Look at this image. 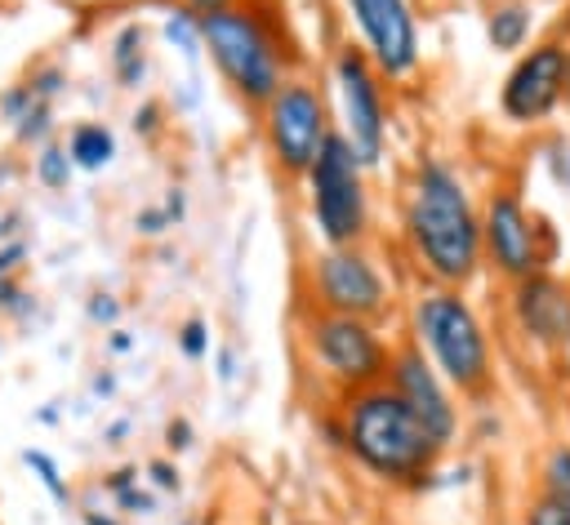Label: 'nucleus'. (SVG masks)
<instances>
[{"mask_svg": "<svg viewBox=\"0 0 570 525\" xmlns=\"http://www.w3.org/2000/svg\"><path fill=\"white\" fill-rule=\"evenodd\" d=\"M352 27H356V49L370 58V67L383 80H405L414 76L423 49H419V18L410 0H343Z\"/></svg>", "mask_w": 570, "mask_h": 525, "instance_id": "10", "label": "nucleus"}, {"mask_svg": "<svg viewBox=\"0 0 570 525\" xmlns=\"http://www.w3.org/2000/svg\"><path fill=\"white\" fill-rule=\"evenodd\" d=\"M196 27H200V49L209 53V62L218 67V76L240 102L263 107L281 89L285 44L276 36V22L263 9L236 0L209 13H196Z\"/></svg>", "mask_w": 570, "mask_h": 525, "instance_id": "3", "label": "nucleus"}, {"mask_svg": "<svg viewBox=\"0 0 570 525\" xmlns=\"http://www.w3.org/2000/svg\"><path fill=\"white\" fill-rule=\"evenodd\" d=\"M543 498L570 516V445H552L543 458Z\"/></svg>", "mask_w": 570, "mask_h": 525, "instance_id": "19", "label": "nucleus"}, {"mask_svg": "<svg viewBox=\"0 0 570 525\" xmlns=\"http://www.w3.org/2000/svg\"><path fill=\"white\" fill-rule=\"evenodd\" d=\"M89 316H94V320H116V303H94Z\"/></svg>", "mask_w": 570, "mask_h": 525, "instance_id": "26", "label": "nucleus"}, {"mask_svg": "<svg viewBox=\"0 0 570 525\" xmlns=\"http://www.w3.org/2000/svg\"><path fill=\"white\" fill-rule=\"evenodd\" d=\"M548 231L534 222V214L521 205L517 191H494L481 214V258H490L494 271L508 280L534 276L548 262V249L539 245Z\"/></svg>", "mask_w": 570, "mask_h": 525, "instance_id": "12", "label": "nucleus"}, {"mask_svg": "<svg viewBox=\"0 0 570 525\" xmlns=\"http://www.w3.org/2000/svg\"><path fill=\"white\" fill-rule=\"evenodd\" d=\"M566 76H570V49L561 40L530 44L512 62V71H508V80L499 89L503 116L512 125H539V120H548L566 102Z\"/></svg>", "mask_w": 570, "mask_h": 525, "instance_id": "11", "label": "nucleus"}, {"mask_svg": "<svg viewBox=\"0 0 570 525\" xmlns=\"http://www.w3.org/2000/svg\"><path fill=\"white\" fill-rule=\"evenodd\" d=\"M22 254H27V245H22V240H9V245L0 249V276H9V271L18 267V258H22Z\"/></svg>", "mask_w": 570, "mask_h": 525, "instance_id": "24", "label": "nucleus"}, {"mask_svg": "<svg viewBox=\"0 0 570 525\" xmlns=\"http://www.w3.org/2000/svg\"><path fill=\"white\" fill-rule=\"evenodd\" d=\"M410 325H414V347L432 360V369L445 378V387H459L468 396L485 392L494 378V356H490V338L481 316L472 311V303L450 289V285H432L414 294L410 307Z\"/></svg>", "mask_w": 570, "mask_h": 525, "instance_id": "4", "label": "nucleus"}, {"mask_svg": "<svg viewBox=\"0 0 570 525\" xmlns=\"http://www.w3.org/2000/svg\"><path fill=\"white\" fill-rule=\"evenodd\" d=\"M298 334H303V351H307L312 369L325 383H334L338 392H356V387H370V383H383L387 378L392 347L383 343V334H379L374 320L312 307L303 316Z\"/></svg>", "mask_w": 570, "mask_h": 525, "instance_id": "5", "label": "nucleus"}, {"mask_svg": "<svg viewBox=\"0 0 570 525\" xmlns=\"http://www.w3.org/2000/svg\"><path fill=\"white\" fill-rule=\"evenodd\" d=\"M330 85L338 102L334 133L352 147V156L374 169L387 151V98H383V76L370 67V58L347 40L334 49L330 62Z\"/></svg>", "mask_w": 570, "mask_h": 525, "instance_id": "7", "label": "nucleus"}, {"mask_svg": "<svg viewBox=\"0 0 570 525\" xmlns=\"http://www.w3.org/2000/svg\"><path fill=\"white\" fill-rule=\"evenodd\" d=\"M566 98H570V76H566Z\"/></svg>", "mask_w": 570, "mask_h": 525, "instance_id": "27", "label": "nucleus"}, {"mask_svg": "<svg viewBox=\"0 0 570 525\" xmlns=\"http://www.w3.org/2000/svg\"><path fill=\"white\" fill-rule=\"evenodd\" d=\"M307 285H312V307H321V311L379 320L392 307V285H387L383 267L361 245L316 249L307 262Z\"/></svg>", "mask_w": 570, "mask_h": 525, "instance_id": "9", "label": "nucleus"}, {"mask_svg": "<svg viewBox=\"0 0 570 525\" xmlns=\"http://www.w3.org/2000/svg\"><path fill=\"white\" fill-rule=\"evenodd\" d=\"M62 151H67L71 169H80V174H102V169L116 160V133H111V125H102V120H76V125L67 129V138H62Z\"/></svg>", "mask_w": 570, "mask_h": 525, "instance_id": "15", "label": "nucleus"}, {"mask_svg": "<svg viewBox=\"0 0 570 525\" xmlns=\"http://www.w3.org/2000/svg\"><path fill=\"white\" fill-rule=\"evenodd\" d=\"M530 27H534V9L525 0H499L485 13V40L490 49H503V53H517L530 40Z\"/></svg>", "mask_w": 570, "mask_h": 525, "instance_id": "16", "label": "nucleus"}, {"mask_svg": "<svg viewBox=\"0 0 570 525\" xmlns=\"http://www.w3.org/2000/svg\"><path fill=\"white\" fill-rule=\"evenodd\" d=\"M303 182H307L312 231L321 236V245H361L370 231L365 165L352 156V147L338 133H330V142L321 147Z\"/></svg>", "mask_w": 570, "mask_h": 525, "instance_id": "6", "label": "nucleus"}, {"mask_svg": "<svg viewBox=\"0 0 570 525\" xmlns=\"http://www.w3.org/2000/svg\"><path fill=\"white\" fill-rule=\"evenodd\" d=\"M71 174H76V169H71L62 142H45V147H36V182H40V187L62 191V187L71 182Z\"/></svg>", "mask_w": 570, "mask_h": 525, "instance_id": "21", "label": "nucleus"}, {"mask_svg": "<svg viewBox=\"0 0 570 525\" xmlns=\"http://www.w3.org/2000/svg\"><path fill=\"white\" fill-rule=\"evenodd\" d=\"M405 240L414 262L436 285H468L481 267V214L454 165L428 156L410 174L405 191Z\"/></svg>", "mask_w": 570, "mask_h": 525, "instance_id": "1", "label": "nucleus"}, {"mask_svg": "<svg viewBox=\"0 0 570 525\" xmlns=\"http://www.w3.org/2000/svg\"><path fill=\"white\" fill-rule=\"evenodd\" d=\"M525 525H570V516L561 507H552L548 498H539L530 512H525Z\"/></svg>", "mask_w": 570, "mask_h": 525, "instance_id": "23", "label": "nucleus"}, {"mask_svg": "<svg viewBox=\"0 0 570 525\" xmlns=\"http://www.w3.org/2000/svg\"><path fill=\"white\" fill-rule=\"evenodd\" d=\"M383 383H387V387L410 405V414L428 427V436H432L441 449H450V445H454L459 409H454V400H450L445 378L432 369V360H428L414 343L392 347V356H387V378H383Z\"/></svg>", "mask_w": 570, "mask_h": 525, "instance_id": "13", "label": "nucleus"}, {"mask_svg": "<svg viewBox=\"0 0 570 525\" xmlns=\"http://www.w3.org/2000/svg\"><path fill=\"white\" fill-rule=\"evenodd\" d=\"M223 4H236V0H187L191 13H209V9H223Z\"/></svg>", "mask_w": 570, "mask_h": 525, "instance_id": "25", "label": "nucleus"}, {"mask_svg": "<svg viewBox=\"0 0 570 525\" xmlns=\"http://www.w3.org/2000/svg\"><path fill=\"white\" fill-rule=\"evenodd\" d=\"M512 316L530 343H543V347L570 343V285H561L548 271L521 276L512 289Z\"/></svg>", "mask_w": 570, "mask_h": 525, "instance_id": "14", "label": "nucleus"}, {"mask_svg": "<svg viewBox=\"0 0 570 525\" xmlns=\"http://www.w3.org/2000/svg\"><path fill=\"white\" fill-rule=\"evenodd\" d=\"M178 347H183L187 360H200V356L209 351V325H205V320H187V325L178 329Z\"/></svg>", "mask_w": 570, "mask_h": 525, "instance_id": "22", "label": "nucleus"}, {"mask_svg": "<svg viewBox=\"0 0 570 525\" xmlns=\"http://www.w3.org/2000/svg\"><path fill=\"white\" fill-rule=\"evenodd\" d=\"M142 44H147V36H142L138 22H125L116 31V40H111V71H116V80L125 89H138L142 76H147V49Z\"/></svg>", "mask_w": 570, "mask_h": 525, "instance_id": "17", "label": "nucleus"}, {"mask_svg": "<svg viewBox=\"0 0 570 525\" xmlns=\"http://www.w3.org/2000/svg\"><path fill=\"white\" fill-rule=\"evenodd\" d=\"M160 31H165V40H169L187 62L200 58V27H196V13H191L187 4H183V9H169Z\"/></svg>", "mask_w": 570, "mask_h": 525, "instance_id": "20", "label": "nucleus"}, {"mask_svg": "<svg viewBox=\"0 0 570 525\" xmlns=\"http://www.w3.org/2000/svg\"><path fill=\"white\" fill-rule=\"evenodd\" d=\"M330 133H334L330 102L312 80L285 76L281 89L263 102V142H267L276 169L289 178H303L312 169V160L330 142Z\"/></svg>", "mask_w": 570, "mask_h": 525, "instance_id": "8", "label": "nucleus"}, {"mask_svg": "<svg viewBox=\"0 0 570 525\" xmlns=\"http://www.w3.org/2000/svg\"><path fill=\"white\" fill-rule=\"evenodd\" d=\"M22 467L36 476V485L49 494V503H58V507H67L71 503V485H67V476H62V467H58V458L49 454V449H22Z\"/></svg>", "mask_w": 570, "mask_h": 525, "instance_id": "18", "label": "nucleus"}, {"mask_svg": "<svg viewBox=\"0 0 570 525\" xmlns=\"http://www.w3.org/2000/svg\"><path fill=\"white\" fill-rule=\"evenodd\" d=\"M334 440L352 454L361 472L383 485H419L445 454L387 383L343 392Z\"/></svg>", "mask_w": 570, "mask_h": 525, "instance_id": "2", "label": "nucleus"}]
</instances>
